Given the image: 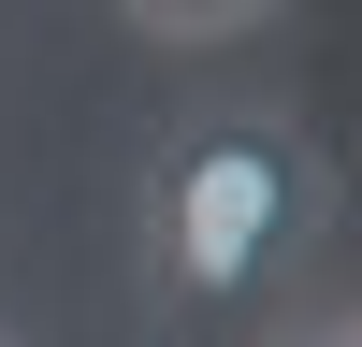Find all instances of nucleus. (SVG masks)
Here are the masks:
<instances>
[{
  "instance_id": "nucleus-3",
  "label": "nucleus",
  "mask_w": 362,
  "mask_h": 347,
  "mask_svg": "<svg viewBox=\"0 0 362 347\" xmlns=\"http://www.w3.org/2000/svg\"><path fill=\"white\" fill-rule=\"evenodd\" d=\"M276 347H362V318H319V333H276Z\"/></svg>"
},
{
  "instance_id": "nucleus-4",
  "label": "nucleus",
  "mask_w": 362,
  "mask_h": 347,
  "mask_svg": "<svg viewBox=\"0 0 362 347\" xmlns=\"http://www.w3.org/2000/svg\"><path fill=\"white\" fill-rule=\"evenodd\" d=\"M0 347H15V333H0Z\"/></svg>"
},
{
  "instance_id": "nucleus-1",
  "label": "nucleus",
  "mask_w": 362,
  "mask_h": 347,
  "mask_svg": "<svg viewBox=\"0 0 362 347\" xmlns=\"http://www.w3.org/2000/svg\"><path fill=\"white\" fill-rule=\"evenodd\" d=\"M334 246V145L290 102H218L174 116L131 159V275L160 318H247Z\"/></svg>"
},
{
  "instance_id": "nucleus-2",
  "label": "nucleus",
  "mask_w": 362,
  "mask_h": 347,
  "mask_svg": "<svg viewBox=\"0 0 362 347\" xmlns=\"http://www.w3.org/2000/svg\"><path fill=\"white\" fill-rule=\"evenodd\" d=\"M290 0H116V29H145V44H174V58H218V44H247V29H276Z\"/></svg>"
}]
</instances>
